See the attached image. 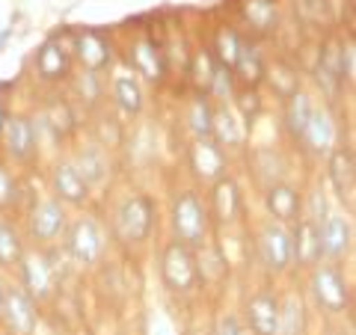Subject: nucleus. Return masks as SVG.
Here are the masks:
<instances>
[{
    "label": "nucleus",
    "instance_id": "9b49d317",
    "mask_svg": "<svg viewBox=\"0 0 356 335\" xmlns=\"http://www.w3.org/2000/svg\"><path fill=\"white\" fill-rule=\"evenodd\" d=\"M6 327L13 335H33L39 323V311H36V300H33L24 288H6V300H3V318Z\"/></svg>",
    "mask_w": 356,
    "mask_h": 335
},
{
    "label": "nucleus",
    "instance_id": "58836bf2",
    "mask_svg": "<svg viewBox=\"0 0 356 335\" xmlns=\"http://www.w3.org/2000/svg\"><path fill=\"white\" fill-rule=\"evenodd\" d=\"M6 119H9V113H6V104L0 101V133H3V125H6Z\"/></svg>",
    "mask_w": 356,
    "mask_h": 335
},
{
    "label": "nucleus",
    "instance_id": "7ed1b4c3",
    "mask_svg": "<svg viewBox=\"0 0 356 335\" xmlns=\"http://www.w3.org/2000/svg\"><path fill=\"white\" fill-rule=\"evenodd\" d=\"M309 291L327 315H344L350 309V282L332 261H321L309 270Z\"/></svg>",
    "mask_w": 356,
    "mask_h": 335
},
{
    "label": "nucleus",
    "instance_id": "4c0bfd02",
    "mask_svg": "<svg viewBox=\"0 0 356 335\" xmlns=\"http://www.w3.org/2000/svg\"><path fill=\"white\" fill-rule=\"evenodd\" d=\"M217 335H243L241 320H238L235 315H226V318L220 320V329H217Z\"/></svg>",
    "mask_w": 356,
    "mask_h": 335
},
{
    "label": "nucleus",
    "instance_id": "a19ab883",
    "mask_svg": "<svg viewBox=\"0 0 356 335\" xmlns=\"http://www.w3.org/2000/svg\"><path fill=\"white\" fill-rule=\"evenodd\" d=\"M3 300H6V285L0 282V318H3Z\"/></svg>",
    "mask_w": 356,
    "mask_h": 335
},
{
    "label": "nucleus",
    "instance_id": "a211bd4d",
    "mask_svg": "<svg viewBox=\"0 0 356 335\" xmlns=\"http://www.w3.org/2000/svg\"><path fill=\"white\" fill-rule=\"evenodd\" d=\"M51 190H54V199H60L63 205H83L89 199V187L83 181V175L77 172V166L72 161H60L57 166L51 170Z\"/></svg>",
    "mask_w": 356,
    "mask_h": 335
},
{
    "label": "nucleus",
    "instance_id": "a878e982",
    "mask_svg": "<svg viewBox=\"0 0 356 335\" xmlns=\"http://www.w3.org/2000/svg\"><path fill=\"white\" fill-rule=\"evenodd\" d=\"M131 65H134V72L143 74V77H149V81H161V77H163L161 54H158V48H154V42H149V39H143V42L134 44Z\"/></svg>",
    "mask_w": 356,
    "mask_h": 335
},
{
    "label": "nucleus",
    "instance_id": "f03ea898",
    "mask_svg": "<svg viewBox=\"0 0 356 335\" xmlns=\"http://www.w3.org/2000/svg\"><path fill=\"white\" fill-rule=\"evenodd\" d=\"M154 217H158V208H154L152 196H146V193L128 196L125 202L119 205L116 220H113L116 238L125 243V247H140V243H146L152 238Z\"/></svg>",
    "mask_w": 356,
    "mask_h": 335
},
{
    "label": "nucleus",
    "instance_id": "f3484780",
    "mask_svg": "<svg viewBox=\"0 0 356 335\" xmlns=\"http://www.w3.org/2000/svg\"><path fill=\"white\" fill-rule=\"evenodd\" d=\"M300 140H303V146L315 154V158H327V154L336 149V140H339V128H336V122H332L330 110H324V107L312 110L309 125L300 133Z\"/></svg>",
    "mask_w": 356,
    "mask_h": 335
},
{
    "label": "nucleus",
    "instance_id": "0eeeda50",
    "mask_svg": "<svg viewBox=\"0 0 356 335\" xmlns=\"http://www.w3.org/2000/svg\"><path fill=\"white\" fill-rule=\"evenodd\" d=\"M3 152L6 158L18 163V166H27L36 161V152H39V128L36 122L27 119V116H9L6 125H3Z\"/></svg>",
    "mask_w": 356,
    "mask_h": 335
},
{
    "label": "nucleus",
    "instance_id": "393cba45",
    "mask_svg": "<svg viewBox=\"0 0 356 335\" xmlns=\"http://www.w3.org/2000/svg\"><path fill=\"white\" fill-rule=\"evenodd\" d=\"M113 98L128 116H137L143 110V86H140V81L134 74H128V72L116 74L113 77Z\"/></svg>",
    "mask_w": 356,
    "mask_h": 335
},
{
    "label": "nucleus",
    "instance_id": "6ab92c4d",
    "mask_svg": "<svg viewBox=\"0 0 356 335\" xmlns=\"http://www.w3.org/2000/svg\"><path fill=\"white\" fill-rule=\"evenodd\" d=\"M243 137H247V122L238 116L232 104H220L211 116V140L226 152V149H241Z\"/></svg>",
    "mask_w": 356,
    "mask_h": 335
},
{
    "label": "nucleus",
    "instance_id": "c85d7f7f",
    "mask_svg": "<svg viewBox=\"0 0 356 335\" xmlns=\"http://www.w3.org/2000/svg\"><path fill=\"white\" fill-rule=\"evenodd\" d=\"M312 110H315V104H312V98L303 92V89H297L294 95H288V104H285V125H288V131H291L297 140H300V133H303L306 125H309Z\"/></svg>",
    "mask_w": 356,
    "mask_h": 335
},
{
    "label": "nucleus",
    "instance_id": "412c9836",
    "mask_svg": "<svg viewBox=\"0 0 356 335\" xmlns=\"http://www.w3.org/2000/svg\"><path fill=\"white\" fill-rule=\"evenodd\" d=\"M327 166H330V181L336 187L339 199L344 202L348 199V211H353V187H356V161H353V152L348 146H336L327 154Z\"/></svg>",
    "mask_w": 356,
    "mask_h": 335
},
{
    "label": "nucleus",
    "instance_id": "2f4dec72",
    "mask_svg": "<svg viewBox=\"0 0 356 335\" xmlns=\"http://www.w3.org/2000/svg\"><path fill=\"white\" fill-rule=\"evenodd\" d=\"M243 15L255 30H270L276 24V6L273 0H247L243 3Z\"/></svg>",
    "mask_w": 356,
    "mask_h": 335
},
{
    "label": "nucleus",
    "instance_id": "4be33fe9",
    "mask_svg": "<svg viewBox=\"0 0 356 335\" xmlns=\"http://www.w3.org/2000/svg\"><path fill=\"white\" fill-rule=\"evenodd\" d=\"M33 65H36V72L42 81H65L72 72V54L63 48V42L51 39L44 42L42 48L36 51V60H33Z\"/></svg>",
    "mask_w": 356,
    "mask_h": 335
},
{
    "label": "nucleus",
    "instance_id": "aec40b11",
    "mask_svg": "<svg viewBox=\"0 0 356 335\" xmlns=\"http://www.w3.org/2000/svg\"><path fill=\"white\" fill-rule=\"evenodd\" d=\"M74 57L83 65V72L102 74L110 65V60H113V51H110V42L102 33L83 30V33H77V39H74Z\"/></svg>",
    "mask_w": 356,
    "mask_h": 335
},
{
    "label": "nucleus",
    "instance_id": "e433bc0d",
    "mask_svg": "<svg viewBox=\"0 0 356 335\" xmlns=\"http://www.w3.org/2000/svg\"><path fill=\"white\" fill-rule=\"evenodd\" d=\"M341 83H350L353 81V69H356V54H353V44H341Z\"/></svg>",
    "mask_w": 356,
    "mask_h": 335
},
{
    "label": "nucleus",
    "instance_id": "4468645a",
    "mask_svg": "<svg viewBox=\"0 0 356 335\" xmlns=\"http://www.w3.org/2000/svg\"><path fill=\"white\" fill-rule=\"evenodd\" d=\"M229 158L214 140H193L191 146V170L202 184H214L220 178H226Z\"/></svg>",
    "mask_w": 356,
    "mask_h": 335
},
{
    "label": "nucleus",
    "instance_id": "473e14b6",
    "mask_svg": "<svg viewBox=\"0 0 356 335\" xmlns=\"http://www.w3.org/2000/svg\"><path fill=\"white\" fill-rule=\"evenodd\" d=\"M241 36L235 30H220V36H217V57H220V65L222 69H235V63L241 57Z\"/></svg>",
    "mask_w": 356,
    "mask_h": 335
},
{
    "label": "nucleus",
    "instance_id": "c9c22d12",
    "mask_svg": "<svg viewBox=\"0 0 356 335\" xmlns=\"http://www.w3.org/2000/svg\"><path fill=\"white\" fill-rule=\"evenodd\" d=\"M74 89H77V95H81L89 107L98 104V98H102V81H98V74H92V72L77 74Z\"/></svg>",
    "mask_w": 356,
    "mask_h": 335
},
{
    "label": "nucleus",
    "instance_id": "1a4fd4ad",
    "mask_svg": "<svg viewBox=\"0 0 356 335\" xmlns=\"http://www.w3.org/2000/svg\"><path fill=\"white\" fill-rule=\"evenodd\" d=\"M18 267H21V288H24L33 300L51 297L54 282H57V270H54L48 255H44L42 250L24 252V259H21Z\"/></svg>",
    "mask_w": 356,
    "mask_h": 335
},
{
    "label": "nucleus",
    "instance_id": "f8f14e48",
    "mask_svg": "<svg viewBox=\"0 0 356 335\" xmlns=\"http://www.w3.org/2000/svg\"><path fill=\"white\" fill-rule=\"evenodd\" d=\"M247 327L252 335H280V297L273 288H259L247 300Z\"/></svg>",
    "mask_w": 356,
    "mask_h": 335
},
{
    "label": "nucleus",
    "instance_id": "20e7f679",
    "mask_svg": "<svg viewBox=\"0 0 356 335\" xmlns=\"http://www.w3.org/2000/svg\"><path fill=\"white\" fill-rule=\"evenodd\" d=\"M161 279H163V285L178 297L193 294L196 288L202 285L196 252L187 250L184 243L170 240L163 247V255H161Z\"/></svg>",
    "mask_w": 356,
    "mask_h": 335
},
{
    "label": "nucleus",
    "instance_id": "7c9ffc66",
    "mask_svg": "<svg viewBox=\"0 0 356 335\" xmlns=\"http://www.w3.org/2000/svg\"><path fill=\"white\" fill-rule=\"evenodd\" d=\"M264 63H261V54L250 48V44H241V57L235 63V69H232V74H238L247 86H255L264 77Z\"/></svg>",
    "mask_w": 356,
    "mask_h": 335
},
{
    "label": "nucleus",
    "instance_id": "f704fd0d",
    "mask_svg": "<svg viewBox=\"0 0 356 335\" xmlns=\"http://www.w3.org/2000/svg\"><path fill=\"white\" fill-rule=\"evenodd\" d=\"M232 74L229 69H222V65H217L214 69V77H211V92H214V98H220V104H229L232 98H235V89H232Z\"/></svg>",
    "mask_w": 356,
    "mask_h": 335
},
{
    "label": "nucleus",
    "instance_id": "423d86ee",
    "mask_svg": "<svg viewBox=\"0 0 356 335\" xmlns=\"http://www.w3.org/2000/svg\"><path fill=\"white\" fill-rule=\"evenodd\" d=\"M255 250H259V259L270 273H285L294 267V255H291V229L282 226V222L267 220L259 229V238H255Z\"/></svg>",
    "mask_w": 356,
    "mask_h": 335
},
{
    "label": "nucleus",
    "instance_id": "9d476101",
    "mask_svg": "<svg viewBox=\"0 0 356 335\" xmlns=\"http://www.w3.org/2000/svg\"><path fill=\"white\" fill-rule=\"evenodd\" d=\"M321 231V255L327 261L339 264L341 259H348L353 250V222L344 214H327L324 222L318 226Z\"/></svg>",
    "mask_w": 356,
    "mask_h": 335
},
{
    "label": "nucleus",
    "instance_id": "c756f323",
    "mask_svg": "<svg viewBox=\"0 0 356 335\" xmlns=\"http://www.w3.org/2000/svg\"><path fill=\"white\" fill-rule=\"evenodd\" d=\"M211 116H214V107H211L208 95H196L191 107H187V128H191L193 140L211 137Z\"/></svg>",
    "mask_w": 356,
    "mask_h": 335
},
{
    "label": "nucleus",
    "instance_id": "cd10ccee",
    "mask_svg": "<svg viewBox=\"0 0 356 335\" xmlns=\"http://www.w3.org/2000/svg\"><path fill=\"white\" fill-rule=\"evenodd\" d=\"M24 238L9 220H0V267H18L24 259Z\"/></svg>",
    "mask_w": 356,
    "mask_h": 335
},
{
    "label": "nucleus",
    "instance_id": "dca6fc26",
    "mask_svg": "<svg viewBox=\"0 0 356 335\" xmlns=\"http://www.w3.org/2000/svg\"><path fill=\"white\" fill-rule=\"evenodd\" d=\"M291 255H294V264L300 270H312L315 264L324 261L321 255V231H318V222H312L306 217H300L294 226H291Z\"/></svg>",
    "mask_w": 356,
    "mask_h": 335
},
{
    "label": "nucleus",
    "instance_id": "ea45409f",
    "mask_svg": "<svg viewBox=\"0 0 356 335\" xmlns=\"http://www.w3.org/2000/svg\"><path fill=\"white\" fill-rule=\"evenodd\" d=\"M9 36H13V27H6V30H0V48H3V44H6V39Z\"/></svg>",
    "mask_w": 356,
    "mask_h": 335
},
{
    "label": "nucleus",
    "instance_id": "2eb2a0df",
    "mask_svg": "<svg viewBox=\"0 0 356 335\" xmlns=\"http://www.w3.org/2000/svg\"><path fill=\"white\" fill-rule=\"evenodd\" d=\"M211 220H217L220 226H232L243 214V196L241 187L235 184V178H220L211 184V205H208Z\"/></svg>",
    "mask_w": 356,
    "mask_h": 335
},
{
    "label": "nucleus",
    "instance_id": "ddd939ff",
    "mask_svg": "<svg viewBox=\"0 0 356 335\" xmlns=\"http://www.w3.org/2000/svg\"><path fill=\"white\" fill-rule=\"evenodd\" d=\"M264 205H267V214H270L273 222H282V226L291 229L294 222L303 217V196L300 190L291 184H267L264 190Z\"/></svg>",
    "mask_w": 356,
    "mask_h": 335
},
{
    "label": "nucleus",
    "instance_id": "39448f33",
    "mask_svg": "<svg viewBox=\"0 0 356 335\" xmlns=\"http://www.w3.org/2000/svg\"><path fill=\"white\" fill-rule=\"evenodd\" d=\"M65 252L81 267H95L104 255V231L95 217H77L65 229Z\"/></svg>",
    "mask_w": 356,
    "mask_h": 335
},
{
    "label": "nucleus",
    "instance_id": "bb28decb",
    "mask_svg": "<svg viewBox=\"0 0 356 335\" xmlns=\"http://www.w3.org/2000/svg\"><path fill=\"white\" fill-rule=\"evenodd\" d=\"M306 332V303L300 294H288L280 300V335H303Z\"/></svg>",
    "mask_w": 356,
    "mask_h": 335
},
{
    "label": "nucleus",
    "instance_id": "b1692460",
    "mask_svg": "<svg viewBox=\"0 0 356 335\" xmlns=\"http://www.w3.org/2000/svg\"><path fill=\"white\" fill-rule=\"evenodd\" d=\"M39 125L42 128H48L57 140H65L69 133L74 131V113H72V107L65 104V101H48L42 110V116H39Z\"/></svg>",
    "mask_w": 356,
    "mask_h": 335
},
{
    "label": "nucleus",
    "instance_id": "f257e3e1",
    "mask_svg": "<svg viewBox=\"0 0 356 335\" xmlns=\"http://www.w3.org/2000/svg\"><path fill=\"white\" fill-rule=\"evenodd\" d=\"M170 226L172 240L184 243L187 250H205L211 238V214L205 199L196 190H178L170 205Z\"/></svg>",
    "mask_w": 356,
    "mask_h": 335
},
{
    "label": "nucleus",
    "instance_id": "6e6552de",
    "mask_svg": "<svg viewBox=\"0 0 356 335\" xmlns=\"http://www.w3.org/2000/svg\"><path fill=\"white\" fill-rule=\"evenodd\" d=\"M65 229H69V214H65V205L60 199L48 196L42 202H36V208L30 211V234L39 247L57 243L65 234Z\"/></svg>",
    "mask_w": 356,
    "mask_h": 335
},
{
    "label": "nucleus",
    "instance_id": "72a5a7b5",
    "mask_svg": "<svg viewBox=\"0 0 356 335\" xmlns=\"http://www.w3.org/2000/svg\"><path fill=\"white\" fill-rule=\"evenodd\" d=\"M18 199H21V190H18L15 175L9 172V166L0 163V211L15 208V205H18Z\"/></svg>",
    "mask_w": 356,
    "mask_h": 335
},
{
    "label": "nucleus",
    "instance_id": "5701e85b",
    "mask_svg": "<svg viewBox=\"0 0 356 335\" xmlns=\"http://www.w3.org/2000/svg\"><path fill=\"white\" fill-rule=\"evenodd\" d=\"M77 166V172L83 175V181L92 187V184H102L107 178V154L98 142H86V146L77 152V161H72Z\"/></svg>",
    "mask_w": 356,
    "mask_h": 335
}]
</instances>
